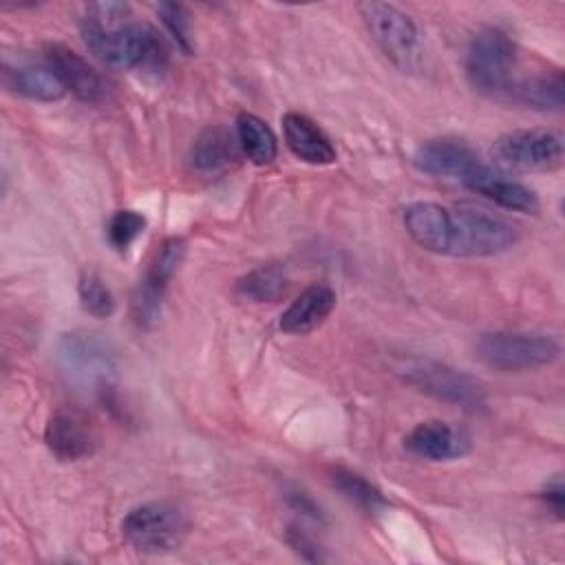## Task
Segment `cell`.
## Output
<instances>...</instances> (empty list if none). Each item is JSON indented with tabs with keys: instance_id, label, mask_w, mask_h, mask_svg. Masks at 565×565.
Instances as JSON below:
<instances>
[{
	"instance_id": "1",
	"label": "cell",
	"mask_w": 565,
	"mask_h": 565,
	"mask_svg": "<svg viewBox=\"0 0 565 565\" xmlns=\"http://www.w3.org/2000/svg\"><path fill=\"white\" fill-rule=\"evenodd\" d=\"M408 236L433 254L481 258L510 249L519 234L512 223L472 207H448L430 201L404 210Z\"/></svg>"
},
{
	"instance_id": "2",
	"label": "cell",
	"mask_w": 565,
	"mask_h": 565,
	"mask_svg": "<svg viewBox=\"0 0 565 565\" xmlns=\"http://www.w3.org/2000/svg\"><path fill=\"white\" fill-rule=\"evenodd\" d=\"M126 2H93L79 22L86 49L106 66L117 71H161L168 51L154 29L139 22H124Z\"/></svg>"
},
{
	"instance_id": "3",
	"label": "cell",
	"mask_w": 565,
	"mask_h": 565,
	"mask_svg": "<svg viewBox=\"0 0 565 565\" xmlns=\"http://www.w3.org/2000/svg\"><path fill=\"white\" fill-rule=\"evenodd\" d=\"M463 66L472 90L486 97L508 99L516 79V44L501 29H481L468 44Z\"/></svg>"
},
{
	"instance_id": "4",
	"label": "cell",
	"mask_w": 565,
	"mask_h": 565,
	"mask_svg": "<svg viewBox=\"0 0 565 565\" xmlns=\"http://www.w3.org/2000/svg\"><path fill=\"white\" fill-rule=\"evenodd\" d=\"M395 371L408 386L439 402H446L466 411H479L486 404L483 384L477 377L446 362L422 358V355H408L397 362Z\"/></svg>"
},
{
	"instance_id": "5",
	"label": "cell",
	"mask_w": 565,
	"mask_h": 565,
	"mask_svg": "<svg viewBox=\"0 0 565 565\" xmlns=\"http://www.w3.org/2000/svg\"><path fill=\"white\" fill-rule=\"evenodd\" d=\"M477 360L499 373H525L552 364L561 347L552 335L532 331H494L477 342Z\"/></svg>"
},
{
	"instance_id": "6",
	"label": "cell",
	"mask_w": 565,
	"mask_h": 565,
	"mask_svg": "<svg viewBox=\"0 0 565 565\" xmlns=\"http://www.w3.org/2000/svg\"><path fill=\"white\" fill-rule=\"evenodd\" d=\"M190 521L185 512L170 501H150L135 505L121 521L128 543L143 554H170L188 536Z\"/></svg>"
},
{
	"instance_id": "7",
	"label": "cell",
	"mask_w": 565,
	"mask_h": 565,
	"mask_svg": "<svg viewBox=\"0 0 565 565\" xmlns=\"http://www.w3.org/2000/svg\"><path fill=\"white\" fill-rule=\"evenodd\" d=\"M358 11L386 60L399 71L413 73L422 62V42L411 15L395 4L377 0L360 2Z\"/></svg>"
},
{
	"instance_id": "8",
	"label": "cell",
	"mask_w": 565,
	"mask_h": 565,
	"mask_svg": "<svg viewBox=\"0 0 565 565\" xmlns=\"http://www.w3.org/2000/svg\"><path fill=\"white\" fill-rule=\"evenodd\" d=\"M57 358L62 371L77 386H88L99 399L113 386L115 358L104 338L90 331L62 333L57 342Z\"/></svg>"
},
{
	"instance_id": "9",
	"label": "cell",
	"mask_w": 565,
	"mask_h": 565,
	"mask_svg": "<svg viewBox=\"0 0 565 565\" xmlns=\"http://www.w3.org/2000/svg\"><path fill=\"white\" fill-rule=\"evenodd\" d=\"M497 166L516 172H550L563 163V135L552 128L503 132L490 146Z\"/></svg>"
},
{
	"instance_id": "10",
	"label": "cell",
	"mask_w": 565,
	"mask_h": 565,
	"mask_svg": "<svg viewBox=\"0 0 565 565\" xmlns=\"http://www.w3.org/2000/svg\"><path fill=\"white\" fill-rule=\"evenodd\" d=\"M44 444L60 461H79L95 452V430L90 419L77 408L55 411L44 428Z\"/></svg>"
},
{
	"instance_id": "11",
	"label": "cell",
	"mask_w": 565,
	"mask_h": 565,
	"mask_svg": "<svg viewBox=\"0 0 565 565\" xmlns=\"http://www.w3.org/2000/svg\"><path fill=\"white\" fill-rule=\"evenodd\" d=\"M46 66L60 77L66 93L86 104H97L106 97L104 77L73 49L60 42L44 46Z\"/></svg>"
},
{
	"instance_id": "12",
	"label": "cell",
	"mask_w": 565,
	"mask_h": 565,
	"mask_svg": "<svg viewBox=\"0 0 565 565\" xmlns=\"http://www.w3.org/2000/svg\"><path fill=\"white\" fill-rule=\"evenodd\" d=\"M461 185H466L468 190L497 203L499 207H505L512 212L536 214L541 207V201L532 188H527L525 183H521L481 161L470 170V174L461 181Z\"/></svg>"
},
{
	"instance_id": "13",
	"label": "cell",
	"mask_w": 565,
	"mask_h": 565,
	"mask_svg": "<svg viewBox=\"0 0 565 565\" xmlns=\"http://www.w3.org/2000/svg\"><path fill=\"white\" fill-rule=\"evenodd\" d=\"M404 448L426 461H450L470 452L472 439L466 430L441 422L428 419L419 422L406 437Z\"/></svg>"
},
{
	"instance_id": "14",
	"label": "cell",
	"mask_w": 565,
	"mask_h": 565,
	"mask_svg": "<svg viewBox=\"0 0 565 565\" xmlns=\"http://www.w3.org/2000/svg\"><path fill=\"white\" fill-rule=\"evenodd\" d=\"M413 163L419 172L435 177V179H448L461 183L470 170L479 163L472 148L459 139H430L417 148L413 154Z\"/></svg>"
},
{
	"instance_id": "15",
	"label": "cell",
	"mask_w": 565,
	"mask_h": 565,
	"mask_svg": "<svg viewBox=\"0 0 565 565\" xmlns=\"http://www.w3.org/2000/svg\"><path fill=\"white\" fill-rule=\"evenodd\" d=\"M282 135L291 154L305 163L329 166L338 157L324 130L302 113H287L282 117Z\"/></svg>"
},
{
	"instance_id": "16",
	"label": "cell",
	"mask_w": 565,
	"mask_h": 565,
	"mask_svg": "<svg viewBox=\"0 0 565 565\" xmlns=\"http://www.w3.org/2000/svg\"><path fill=\"white\" fill-rule=\"evenodd\" d=\"M335 307V291L327 282L309 285L280 316V329L289 335H305L320 327Z\"/></svg>"
},
{
	"instance_id": "17",
	"label": "cell",
	"mask_w": 565,
	"mask_h": 565,
	"mask_svg": "<svg viewBox=\"0 0 565 565\" xmlns=\"http://www.w3.org/2000/svg\"><path fill=\"white\" fill-rule=\"evenodd\" d=\"M241 152L243 150L236 135H232L225 126H207L196 135L190 148V163L196 172L218 174L234 166Z\"/></svg>"
},
{
	"instance_id": "18",
	"label": "cell",
	"mask_w": 565,
	"mask_h": 565,
	"mask_svg": "<svg viewBox=\"0 0 565 565\" xmlns=\"http://www.w3.org/2000/svg\"><path fill=\"white\" fill-rule=\"evenodd\" d=\"M508 102H514L541 113L563 110V104H565L563 73L552 71V73H539L532 77H516L508 93Z\"/></svg>"
},
{
	"instance_id": "19",
	"label": "cell",
	"mask_w": 565,
	"mask_h": 565,
	"mask_svg": "<svg viewBox=\"0 0 565 565\" xmlns=\"http://www.w3.org/2000/svg\"><path fill=\"white\" fill-rule=\"evenodd\" d=\"M4 84L18 95L33 102H60L66 95L60 77L44 66H22L15 71L4 68Z\"/></svg>"
},
{
	"instance_id": "20",
	"label": "cell",
	"mask_w": 565,
	"mask_h": 565,
	"mask_svg": "<svg viewBox=\"0 0 565 565\" xmlns=\"http://www.w3.org/2000/svg\"><path fill=\"white\" fill-rule=\"evenodd\" d=\"M236 139L243 154L256 166H269L278 157V139L274 130L254 113H241L236 117Z\"/></svg>"
},
{
	"instance_id": "21",
	"label": "cell",
	"mask_w": 565,
	"mask_h": 565,
	"mask_svg": "<svg viewBox=\"0 0 565 565\" xmlns=\"http://www.w3.org/2000/svg\"><path fill=\"white\" fill-rule=\"evenodd\" d=\"M289 285L287 271L280 265H260L249 269L247 274H243L236 285L234 291L249 302L263 305V302H276L285 296Z\"/></svg>"
},
{
	"instance_id": "22",
	"label": "cell",
	"mask_w": 565,
	"mask_h": 565,
	"mask_svg": "<svg viewBox=\"0 0 565 565\" xmlns=\"http://www.w3.org/2000/svg\"><path fill=\"white\" fill-rule=\"evenodd\" d=\"M331 483L344 499H349L351 503H355L366 512H382L388 505L386 497L377 486H373L369 479H364L362 475L349 468H340V466L333 468Z\"/></svg>"
},
{
	"instance_id": "23",
	"label": "cell",
	"mask_w": 565,
	"mask_h": 565,
	"mask_svg": "<svg viewBox=\"0 0 565 565\" xmlns=\"http://www.w3.org/2000/svg\"><path fill=\"white\" fill-rule=\"evenodd\" d=\"M168 287H161L146 276L137 282L132 296H130V313L139 329H152L161 316L163 298Z\"/></svg>"
},
{
	"instance_id": "24",
	"label": "cell",
	"mask_w": 565,
	"mask_h": 565,
	"mask_svg": "<svg viewBox=\"0 0 565 565\" xmlns=\"http://www.w3.org/2000/svg\"><path fill=\"white\" fill-rule=\"evenodd\" d=\"M77 298L86 313L93 318H110L115 313V296L110 287L95 271H84L77 280Z\"/></svg>"
},
{
	"instance_id": "25",
	"label": "cell",
	"mask_w": 565,
	"mask_h": 565,
	"mask_svg": "<svg viewBox=\"0 0 565 565\" xmlns=\"http://www.w3.org/2000/svg\"><path fill=\"white\" fill-rule=\"evenodd\" d=\"M185 249H188V245H185V241L181 236L166 238L157 247V252H154V256H152V260H150V265H148L143 276L150 278L152 282H159V285L168 287L170 280L177 276L183 258H185Z\"/></svg>"
},
{
	"instance_id": "26",
	"label": "cell",
	"mask_w": 565,
	"mask_h": 565,
	"mask_svg": "<svg viewBox=\"0 0 565 565\" xmlns=\"http://www.w3.org/2000/svg\"><path fill=\"white\" fill-rule=\"evenodd\" d=\"M146 216L137 210H117L106 223V241L108 245L124 254L128 247L143 234L146 230Z\"/></svg>"
},
{
	"instance_id": "27",
	"label": "cell",
	"mask_w": 565,
	"mask_h": 565,
	"mask_svg": "<svg viewBox=\"0 0 565 565\" xmlns=\"http://www.w3.org/2000/svg\"><path fill=\"white\" fill-rule=\"evenodd\" d=\"M157 13H159V20L163 22L166 31L177 42V46L190 55L194 51V44H192V35H190L188 9L179 2H159Z\"/></svg>"
},
{
	"instance_id": "28",
	"label": "cell",
	"mask_w": 565,
	"mask_h": 565,
	"mask_svg": "<svg viewBox=\"0 0 565 565\" xmlns=\"http://www.w3.org/2000/svg\"><path fill=\"white\" fill-rule=\"evenodd\" d=\"M287 543L300 554V558L305 561H311V563H318V561H324V556L320 554V545L298 525H289L287 527Z\"/></svg>"
},
{
	"instance_id": "29",
	"label": "cell",
	"mask_w": 565,
	"mask_h": 565,
	"mask_svg": "<svg viewBox=\"0 0 565 565\" xmlns=\"http://www.w3.org/2000/svg\"><path fill=\"white\" fill-rule=\"evenodd\" d=\"M541 499L547 505V510L561 521L563 519V510H565V488H563V479L561 475H554L541 490Z\"/></svg>"
},
{
	"instance_id": "30",
	"label": "cell",
	"mask_w": 565,
	"mask_h": 565,
	"mask_svg": "<svg viewBox=\"0 0 565 565\" xmlns=\"http://www.w3.org/2000/svg\"><path fill=\"white\" fill-rule=\"evenodd\" d=\"M287 503H289L296 512H302V514H307V516H311V519H322L320 505H318L307 492H300V490L287 492Z\"/></svg>"
}]
</instances>
